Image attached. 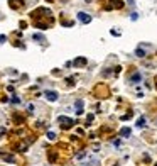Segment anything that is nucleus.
<instances>
[{
	"mask_svg": "<svg viewBox=\"0 0 157 166\" xmlns=\"http://www.w3.org/2000/svg\"><path fill=\"white\" fill-rule=\"evenodd\" d=\"M22 5V0H10V7L12 9H17V7Z\"/></svg>",
	"mask_w": 157,
	"mask_h": 166,
	"instance_id": "obj_8",
	"label": "nucleus"
},
{
	"mask_svg": "<svg viewBox=\"0 0 157 166\" xmlns=\"http://www.w3.org/2000/svg\"><path fill=\"white\" fill-rule=\"evenodd\" d=\"M123 2L122 0H108V3L105 5V10H113V9H122Z\"/></svg>",
	"mask_w": 157,
	"mask_h": 166,
	"instance_id": "obj_2",
	"label": "nucleus"
},
{
	"mask_svg": "<svg viewBox=\"0 0 157 166\" xmlns=\"http://www.w3.org/2000/svg\"><path fill=\"white\" fill-rule=\"evenodd\" d=\"M110 34H112V36H120V32H117V31H110Z\"/></svg>",
	"mask_w": 157,
	"mask_h": 166,
	"instance_id": "obj_17",
	"label": "nucleus"
},
{
	"mask_svg": "<svg viewBox=\"0 0 157 166\" xmlns=\"http://www.w3.org/2000/svg\"><path fill=\"white\" fill-rule=\"evenodd\" d=\"M78 19H80V22H83V24H90L91 22V15H88L86 12H80L78 14Z\"/></svg>",
	"mask_w": 157,
	"mask_h": 166,
	"instance_id": "obj_3",
	"label": "nucleus"
},
{
	"mask_svg": "<svg viewBox=\"0 0 157 166\" xmlns=\"http://www.w3.org/2000/svg\"><path fill=\"white\" fill-rule=\"evenodd\" d=\"M130 129L128 127H123V129H120V136H123V138H127V136H130Z\"/></svg>",
	"mask_w": 157,
	"mask_h": 166,
	"instance_id": "obj_9",
	"label": "nucleus"
},
{
	"mask_svg": "<svg viewBox=\"0 0 157 166\" xmlns=\"http://www.w3.org/2000/svg\"><path fill=\"white\" fill-rule=\"evenodd\" d=\"M74 109H76V114H78V115L83 114V100H76V105H74Z\"/></svg>",
	"mask_w": 157,
	"mask_h": 166,
	"instance_id": "obj_6",
	"label": "nucleus"
},
{
	"mask_svg": "<svg viewBox=\"0 0 157 166\" xmlns=\"http://www.w3.org/2000/svg\"><path fill=\"white\" fill-rule=\"evenodd\" d=\"M135 55H137L138 58H144V56H145V51H144V49H140V48H138L137 51H135Z\"/></svg>",
	"mask_w": 157,
	"mask_h": 166,
	"instance_id": "obj_11",
	"label": "nucleus"
},
{
	"mask_svg": "<svg viewBox=\"0 0 157 166\" xmlns=\"http://www.w3.org/2000/svg\"><path fill=\"white\" fill-rule=\"evenodd\" d=\"M34 39L35 41H44V37H42L41 34H34Z\"/></svg>",
	"mask_w": 157,
	"mask_h": 166,
	"instance_id": "obj_13",
	"label": "nucleus"
},
{
	"mask_svg": "<svg viewBox=\"0 0 157 166\" xmlns=\"http://www.w3.org/2000/svg\"><path fill=\"white\" fill-rule=\"evenodd\" d=\"M44 97L49 100V102H56V100H58V93L52 92V90H48V92L44 93Z\"/></svg>",
	"mask_w": 157,
	"mask_h": 166,
	"instance_id": "obj_4",
	"label": "nucleus"
},
{
	"mask_svg": "<svg viewBox=\"0 0 157 166\" xmlns=\"http://www.w3.org/2000/svg\"><path fill=\"white\" fill-rule=\"evenodd\" d=\"M155 166H157V164H155Z\"/></svg>",
	"mask_w": 157,
	"mask_h": 166,
	"instance_id": "obj_18",
	"label": "nucleus"
},
{
	"mask_svg": "<svg viewBox=\"0 0 157 166\" xmlns=\"http://www.w3.org/2000/svg\"><path fill=\"white\" fill-rule=\"evenodd\" d=\"M58 122H59V125H61V129H71V127H73V124H74L73 119L64 117V115H59V117H58Z\"/></svg>",
	"mask_w": 157,
	"mask_h": 166,
	"instance_id": "obj_1",
	"label": "nucleus"
},
{
	"mask_svg": "<svg viewBox=\"0 0 157 166\" xmlns=\"http://www.w3.org/2000/svg\"><path fill=\"white\" fill-rule=\"evenodd\" d=\"M0 156H2V159H3V161H9V163H14V161H15V158H14L12 154H5V153H2Z\"/></svg>",
	"mask_w": 157,
	"mask_h": 166,
	"instance_id": "obj_7",
	"label": "nucleus"
},
{
	"mask_svg": "<svg viewBox=\"0 0 157 166\" xmlns=\"http://www.w3.org/2000/svg\"><path fill=\"white\" fill-rule=\"evenodd\" d=\"M48 138L51 139V141H54L56 139V134H54V132H48Z\"/></svg>",
	"mask_w": 157,
	"mask_h": 166,
	"instance_id": "obj_14",
	"label": "nucleus"
},
{
	"mask_svg": "<svg viewBox=\"0 0 157 166\" xmlns=\"http://www.w3.org/2000/svg\"><path fill=\"white\" fill-rule=\"evenodd\" d=\"M130 80H132V81H135V83H137V81H140V75H138V73L132 75V76H130Z\"/></svg>",
	"mask_w": 157,
	"mask_h": 166,
	"instance_id": "obj_10",
	"label": "nucleus"
},
{
	"mask_svg": "<svg viewBox=\"0 0 157 166\" xmlns=\"http://www.w3.org/2000/svg\"><path fill=\"white\" fill-rule=\"evenodd\" d=\"M3 41H7L5 36H0V44H3Z\"/></svg>",
	"mask_w": 157,
	"mask_h": 166,
	"instance_id": "obj_15",
	"label": "nucleus"
},
{
	"mask_svg": "<svg viewBox=\"0 0 157 166\" xmlns=\"http://www.w3.org/2000/svg\"><path fill=\"white\" fill-rule=\"evenodd\" d=\"M49 159H51V161H54V159H56V154H54V153H51V156H49Z\"/></svg>",
	"mask_w": 157,
	"mask_h": 166,
	"instance_id": "obj_16",
	"label": "nucleus"
},
{
	"mask_svg": "<svg viewBox=\"0 0 157 166\" xmlns=\"http://www.w3.org/2000/svg\"><path fill=\"white\" fill-rule=\"evenodd\" d=\"M86 63H88V59H86V58H83V56H81V58H76V59L73 61V64H74L76 68H80V66H85Z\"/></svg>",
	"mask_w": 157,
	"mask_h": 166,
	"instance_id": "obj_5",
	"label": "nucleus"
},
{
	"mask_svg": "<svg viewBox=\"0 0 157 166\" xmlns=\"http://www.w3.org/2000/svg\"><path fill=\"white\" fill-rule=\"evenodd\" d=\"M137 125H138V127H144V125H145V119L140 117V119H138V122H137Z\"/></svg>",
	"mask_w": 157,
	"mask_h": 166,
	"instance_id": "obj_12",
	"label": "nucleus"
}]
</instances>
